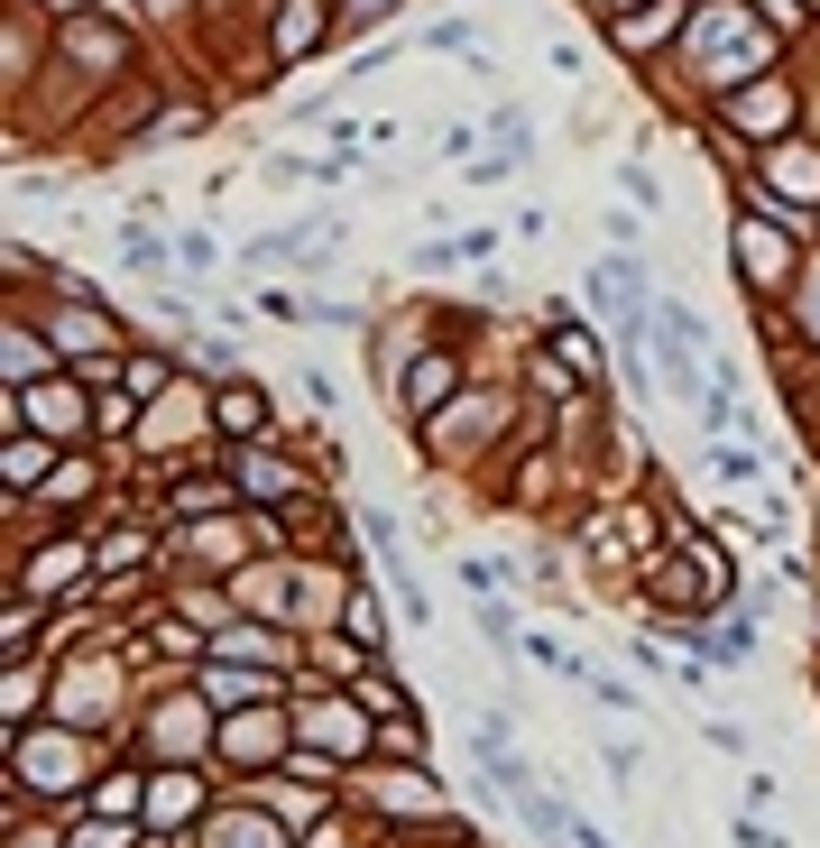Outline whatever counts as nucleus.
<instances>
[{
	"label": "nucleus",
	"instance_id": "obj_1",
	"mask_svg": "<svg viewBox=\"0 0 820 848\" xmlns=\"http://www.w3.org/2000/svg\"><path fill=\"white\" fill-rule=\"evenodd\" d=\"M222 425H230V433H249V425H259V397L230 388V397H222Z\"/></svg>",
	"mask_w": 820,
	"mask_h": 848
},
{
	"label": "nucleus",
	"instance_id": "obj_2",
	"mask_svg": "<svg viewBox=\"0 0 820 848\" xmlns=\"http://www.w3.org/2000/svg\"><path fill=\"white\" fill-rule=\"evenodd\" d=\"M46 471V443H10V480H37Z\"/></svg>",
	"mask_w": 820,
	"mask_h": 848
}]
</instances>
